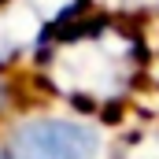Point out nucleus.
I'll use <instances>...</instances> for the list:
<instances>
[{
  "label": "nucleus",
  "instance_id": "f257e3e1",
  "mask_svg": "<svg viewBox=\"0 0 159 159\" xmlns=\"http://www.w3.org/2000/svg\"><path fill=\"white\" fill-rule=\"evenodd\" d=\"M41 78L78 111L126 100L141 74L137 41L107 11L93 19H70L67 11V30L56 41H41Z\"/></svg>",
  "mask_w": 159,
  "mask_h": 159
},
{
  "label": "nucleus",
  "instance_id": "f03ea898",
  "mask_svg": "<svg viewBox=\"0 0 159 159\" xmlns=\"http://www.w3.org/2000/svg\"><path fill=\"white\" fill-rule=\"evenodd\" d=\"M104 133L85 115L34 111L0 133V159H100Z\"/></svg>",
  "mask_w": 159,
  "mask_h": 159
},
{
  "label": "nucleus",
  "instance_id": "7ed1b4c3",
  "mask_svg": "<svg viewBox=\"0 0 159 159\" xmlns=\"http://www.w3.org/2000/svg\"><path fill=\"white\" fill-rule=\"evenodd\" d=\"M0 111H4V78H0Z\"/></svg>",
  "mask_w": 159,
  "mask_h": 159
}]
</instances>
